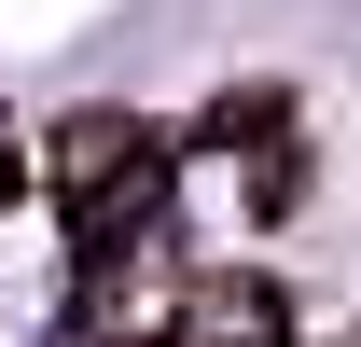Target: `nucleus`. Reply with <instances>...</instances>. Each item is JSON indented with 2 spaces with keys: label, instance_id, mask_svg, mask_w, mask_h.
Returning a JSON list of instances; mask_svg holds the SVG:
<instances>
[{
  "label": "nucleus",
  "instance_id": "nucleus-1",
  "mask_svg": "<svg viewBox=\"0 0 361 347\" xmlns=\"http://www.w3.org/2000/svg\"><path fill=\"white\" fill-rule=\"evenodd\" d=\"M139 167H153V126H139V111H70V126H42V181L70 209H97V195L139 181Z\"/></svg>",
  "mask_w": 361,
  "mask_h": 347
},
{
  "label": "nucleus",
  "instance_id": "nucleus-2",
  "mask_svg": "<svg viewBox=\"0 0 361 347\" xmlns=\"http://www.w3.org/2000/svg\"><path fill=\"white\" fill-rule=\"evenodd\" d=\"M167 347H292V305L264 278H180L167 292Z\"/></svg>",
  "mask_w": 361,
  "mask_h": 347
},
{
  "label": "nucleus",
  "instance_id": "nucleus-3",
  "mask_svg": "<svg viewBox=\"0 0 361 347\" xmlns=\"http://www.w3.org/2000/svg\"><path fill=\"white\" fill-rule=\"evenodd\" d=\"M209 139H223V153H264V139H292V97H278V84H236L223 111H209Z\"/></svg>",
  "mask_w": 361,
  "mask_h": 347
},
{
  "label": "nucleus",
  "instance_id": "nucleus-4",
  "mask_svg": "<svg viewBox=\"0 0 361 347\" xmlns=\"http://www.w3.org/2000/svg\"><path fill=\"white\" fill-rule=\"evenodd\" d=\"M250 209H306V139H264V153H250Z\"/></svg>",
  "mask_w": 361,
  "mask_h": 347
}]
</instances>
